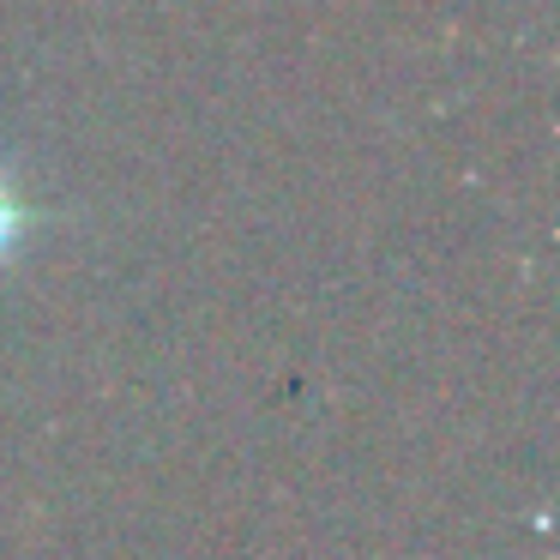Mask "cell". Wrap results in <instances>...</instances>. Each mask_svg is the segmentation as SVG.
Returning <instances> with one entry per match:
<instances>
[{"label": "cell", "instance_id": "6da1fadb", "mask_svg": "<svg viewBox=\"0 0 560 560\" xmlns=\"http://www.w3.org/2000/svg\"><path fill=\"white\" fill-rule=\"evenodd\" d=\"M13 242H19V199L7 194V182H0V259H7Z\"/></svg>", "mask_w": 560, "mask_h": 560}]
</instances>
